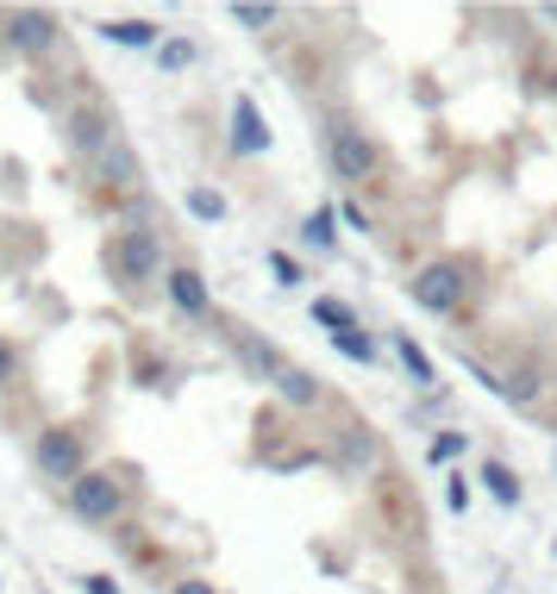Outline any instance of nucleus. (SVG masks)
<instances>
[{
    "mask_svg": "<svg viewBox=\"0 0 557 594\" xmlns=\"http://www.w3.org/2000/svg\"><path fill=\"white\" fill-rule=\"evenodd\" d=\"M407 295H413V307H426V313H438V320H451L457 307H463V295H470V282H463L457 263H426V270L407 282Z\"/></svg>",
    "mask_w": 557,
    "mask_h": 594,
    "instance_id": "obj_1",
    "label": "nucleus"
},
{
    "mask_svg": "<svg viewBox=\"0 0 557 594\" xmlns=\"http://www.w3.org/2000/svg\"><path fill=\"white\" fill-rule=\"evenodd\" d=\"M326 157H332V170H338V182H370L376 163H382V150L370 145V132H351V125H338V132H332Z\"/></svg>",
    "mask_w": 557,
    "mask_h": 594,
    "instance_id": "obj_2",
    "label": "nucleus"
},
{
    "mask_svg": "<svg viewBox=\"0 0 557 594\" xmlns=\"http://www.w3.org/2000/svg\"><path fill=\"white\" fill-rule=\"evenodd\" d=\"M332 345L345 350V357H357V363H376V345H370V338H363V332H338V338H332Z\"/></svg>",
    "mask_w": 557,
    "mask_h": 594,
    "instance_id": "obj_20",
    "label": "nucleus"
},
{
    "mask_svg": "<svg viewBox=\"0 0 557 594\" xmlns=\"http://www.w3.org/2000/svg\"><path fill=\"white\" fill-rule=\"evenodd\" d=\"M188 213H195V220H226V195H213V188H188Z\"/></svg>",
    "mask_w": 557,
    "mask_h": 594,
    "instance_id": "obj_13",
    "label": "nucleus"
},
{
    "mask_svg": "<svg viewBox=\"0 0 557 594\" xmlns=\"http://www.w3.org/2000/svg\"><path fill=\"white\" fill-rule=\"evenodd\" d=\"M332 238H338V232H332V207H320V213L307 220V245H313V250H332Z\"/></svg>",
    "mask_w": 557,
    "mask_h": 594,
    "instance_id": "obj_19",
    "label": "nucleus"
},
{
    "mask_svg": "<svg viewBox=\"0 0 557 594\" xmlns=\"http://www.w3.org/2000/svg\"><path fill=\"white\" fill-rule=\"evenodd\" d=\"M401 363H407V375H413L420 388H432V357H426L420 345H413V338H401Z\"/></svg>",
    "mask_w": 557,
    "mask_h": 594,
    "instance_id": "obj_15",
    "label": "nucleus"
},
{
    "mask_svg": "<svg viewBox=\"0 0 557 594\" xmlns=\"http://www.w3.org/2000/svg\"><path fill=\"white\" fill-rule=\"evenodd\" d=\"M157 263H163V250H157L151 232H126V238H120V250H113V270H120V282H151Z\"/></svg>",
    "mask_w": 557,
    "mask_h": 594,
    "instance_id": "obj_5",
    "label": "nucleus"
},
{
    "mask_svg": "<svg viewBox=\"0 0 557 594\" xmlns=\"http://www.w3.org/2000/svg\"><path fill=\"white\" fill-rule=\"evenodd\" d=\"M38 470L57 475V482H82V432L70 425H51V432H38Z\"/></svg>",
    "mask_w": 557,
    "mask_h": 594,
    "instance_id": "obj_3",
    "label": "nucleus"
},
{
    "mask_svg": "<svg viewBox=\"0 0 557 594\" xmlns=\"http://www.w3.org/2000/svg\"><path fill=\"white\" fill-rule=\"evenodd\" d=\"M163 282H170V300H176L182 313H195V320H201V313H207V282H201V275H195V270H170Z\"/></svg>",
    "mask_w": 557,
    "mask_h": 594,
    "instance_id": "obj_8",
    "label": "nucleus"
},
{
    "mask_svg": "<svg viewBox=\"0 0 557 594\" xmlns=\"http://www.w3.org/2000/svg\"><path fill=\"white\" fill-rule=\"evenodd\" d=\"M445 507H451V513H463V507H470V488H463V475H451V482H445Z\"/></svg>",
    "mask_w": 557,
    "mask_h": 594,
    "instance_id": "obj_23",
    "label": "nucleus"
},
{
    "mask_svg": "<svg viewBox=\"0 0 557 594\" xmlns=\"http://www.w3.org/2000/svg\"><path fill=\"white\" fill-rule=\"evenodd\" d=\"M157 63H163L170 75H176V70H188V63H195V45H188V38H170V45L157 50Z\"/></svg>",
    "mask_w": 557,
    "mask_h": 594,
    "instance_id": "obj_18",
    "label": "nucleus"
},
{
    "mask_svg": "<svg viewBox=\"0 0 557 594\" xmlns=\"http://www.w3.org/2000/svg\"><path fill=\"white\" fill-rule=\"evenodd\" d=\"M463 450H470V438H463V432H438V438L426 445V457H432V463H457Z\"/></svg>",
    "mask_w": 557,
    "mask_h": 594,
    "instance_id": "obj_14",
    "label": "nucleus"
},
{
    "mask_svg": "<svg viewBox=\"0 0 557 594\" xmlns=\"http://www.w3.org/2000/svg\"><path fill=\"white\" fill-rule=\"evenodd\" d=\"M70 138H76L82 150H101L107 145V125L95 120V113H76V132H70Z\"/></svg>",
    "mask_w": 557,
    "mask_h": 594,
    "instance_id": "obj_17",
    "label": "nucleus"
},
{
    "mask_svg": "<svg viewBox=\"0 0 557 594\" xmlns=\"http://www.w3.org/2000/svg\"><path fill=\"white\" fill-rule=\"evenodd\" d=\"M232 20L245 25V32H263V25H276V7H263V0H245V7H232Z\"/></svg>",
    "mask_w": 557,
    "mask_h": 594,
    "instance_id": "obj_16",
    "label": "nucleus"
},
{
    "mask_svg": "<svg viewBox=\"0 0 557 594\" xmlns=\"http://www.w3.org/2000/svg\"><path fill=\"white\" fill-rule=\"evenodd\" d=\"M107 175H113V182H132V150H113V157H107Z\"/></svg>",
    "mask_w": 557,
    "mask_h": 594,
    "instance_id": "obj_24",
    "label": "nucleus"
},
{
    "mask_svg": "<svg viewBox=\"0 0 557 594\" xmlns=\"http://www.w3.org/2000/svg\"><path fill=\"white\" fill-rule=\"evenodd\" d=\"M313 320H320V325H332V338H338V332H357V313L345 307V300H332V295H320V300H313Z\"/></svg>",
    "mask_w": 557,
    "mask_h": 594,
    "instance_id": "obj_12",
    "label": "nucleus"
},
{
    "mask_svg": "<svg viewBox=\"0 0 557 594\" xmlns=\"http://www.w3.org/2000/svg\"><path fill=\"white\" fill-rule=\"evenodd\" d=\"M270 270H276V282H282V288H295V282H301V263H295L288 250H270Z\"/></svg>",
    "mask_w": 557,
    "mask_h": 594,
    "instance_id": "obj_21",
    "label": "nucleus"
},
{
    "mask_svg": "<svg viewBox=\"0 0 557 594\" xmlns=\"http://www.w3.org/2000/svg\"><path fill=\"white\" fill-rule=\"evenodd\" d=\"M101 32L113 38V45H132V50H145V45H157V38H163L151 20H107Z\"/></svg>",
    "mask_w": 557,
    "mask_h": 594,
    "instance_id": "obj_10",
    "label": "nucleus"
},
{
    "mask_svg": "<svg viewBox=\"0 0 557 594\" xmlns=\"http://www.w3.org/2000/svg\"><path fill=\"white\" fill-rule=\"evenodd\" d=\"M502 395H507V400H532V395H539V375H532V370H520L513 382H502Z\"/></svg>",
    "mask_w": 557,
    "mask_h": 594,
    "instance_id": "obj_22",
    "label": "nucleus"
},
{
    "mask_svg": "<svg viewBox=\"0 0 557 594\" xmlns=\"http://www.w3.org/2000/svg\"><path fill=\"white\" fill-rule=\"evenodd\" d=\"M88 594H120V589H113L107 576H88Z\"/></svg>",
    "mask_w": 557,
    "mask_h": 594,
    "instance_id": "obj_26",
    "label": "nucleus"
},
{
    "mask_svg": "<svg viewBox=\"0 0 557 594\" xmlns=\"http://www.w3.org/2000/svg\"><path fill=\"white\" fill-rule=\"evenodd\" d=\"M70 507H76L82 520H113V513L126 507V488H120L113 475L88 470V475H82V482H70Z\"/></svg>",
    "mask_w": 557,
    "mask_h": 594,
    "instance_id": "obj_4",
    "label": "nucleus"
},
{
    "mask_svg": "<svg viewBox=\"0 0 557 594\" xmlns=\"http://www.w3.org/2000/svg\"><path fill=\"white\" fill-rule=\"evenodd\" d=\"M0 382H13V345L0 338Z\"/></svg>",
    "mask_w": 557,
    "mask_h": 594,
    "instance_id": "obj_25",
    "label": "nucleus"
},
{
    "mask_svg": "<svg viewBox=\"0 0 557 594\" xmlns=\"http://www.w3.org/2000/svg\"><path fill=\"white\" fill-rule=\"evenodd\" d=\"M276 388H282V400H295V407H313V400H320V382L307 370H282Z\"/></svg>",
    "mask_w": 557,
    "mask_h": 594,
    "instance_id": "obj_11",
    "label": "nucleus"
},
{
    "mask_svg": "<svg viewBox=\"0 0 557 594\" xmlns=\"http://www.w3.org/2000/svg\"><path fill=\"white\" fill-rule=\"evenodd\" d=\"M51 45H57L51 13H20V20H13V50H51Z\"/></svg>",
    "mask_w": 557,
    "mask_h": 594,
    "instance_id": "obj_7",
    "label": "nucleus"
},
{
    "mask_svg": "<svg viewBox=\"0 0 557 594\" xmlns=\"http://www.w3.org/2000/svg\"><path fill=\"white\" fill-rule=\"evenodd\" d=\"M232 150H238V157H263V150H270V120L257 113L251 95L232 100Z\"/></svg>",
    "mask_w": 557,
    "mask_h": 594,
    "instance_id": "obj_6",
    "label": "nucleus"
},
{
    "mask_svg": "<svg viewBox=\"0 0 557 594\" xmlns=\"http://www.w3.org/2000/svg\"><path fill=\"white\" fill-rule=\"evenodd\" d=\"M482 488L502 500V507H520V475L507 470L502 457H495V463H482Z\"/></svg>",
    "mask_w": 557,
    "mask_h": 594,
    "instance_id": "obj_9",
    "label": "nucleus"
},
{
    "mask_svg": "<svg viewBox=\"0 0 557 594\" xmlns=\"http://www.w3.org/2000/svg\"><path fill=\"white\" fill-rule=\"evenodd\" d=\"M176 594H213L207 582H176Z\"/></svg>",
    "mask_w": 557,
    "mask_h": 594,
    "instance_id": "obj_27",
    "label": "nucleus"
}]
</instances>
